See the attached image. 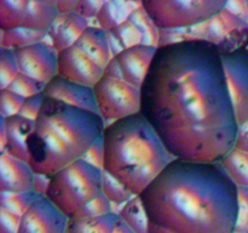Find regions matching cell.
Instances as JSON below:
<instances>
[{"instance_id":"14","label":"cell","mask_w":248,"mask_h":233,"mask_svg":"<svg viewBox=\"0 0 248 233\" xmlns=\"http://www.w3.org/2000/svg\"><path fill=\"white\" fill-rule=\"evenodd\" d=\"M43 94L45 97H50L69 106L98 114L92 87L69 82L57 75L45 85Z\"/></svg>"},{"instance_id":"37","label":"cell","mask_w":248,"mask_h":233,"mask_svg":"<svg viewBox=\"0 0 248 233\" xmlns=\"http://www.w3.org/2000/svg\"><path fill=\"white\" fill-rule=\"evenodd\" d=\"M113 233H135L123 220L118 217L115 223V227H114V232Z\"/></svg>"},{"instance_id":"22","label":"cell","mask_w":248,"mask_h":233,"mask_svg":"<svg viewBox=\"0 0 248 233\" xmlns=\"http://www.w3.org/2000/svg\"><path fill=\"white\" fill-rule=\"evenodd\" d=\"M128 5H130L128 2L103 1V5L96 17L99 23V28L108 33L120 26L133 12V10L128 9Z\"/></svg>"},{"instance_id":"9","label":"cell","mask_w":248,"mask_h":233,"mask_svg":"<svg viewBox=\"0 0 248 233\" xmlns=\"http://www.w3.org/2000/svg\"><path fill=\"white\" fill-rule=\"evenodd\" d=\"M228 89L239 125L248 120V48L222 50Z\"/></svg>"},{"instance_id":"7","label":"cell","mask_w":248,"mask_h":233,"mask_svg":"<svg viewBox=\"0 0 248 233\" xmlns=\"http://www.w3.org/2000/svg\"><path fill=\"white\" fill-rule=\"evenodd\" d=\"M99 116L114 123L140 113L142 91L126 82L121 75L106 74L93 87Z\"/></svg>"},{"instance_id":"13","label":"cell","mask_w":248,"mask_h":233,"mask_svg":"<svg viewBox=\"0 0 248 233\" xmlns=\"http://www.w3.org/2000/svg\"><path fill=\"white\" fill-rule=\"evenodd\" d=\"M157 48L149 45H136L121 50L114 56L120 68L121 75L133 86L142 89Z\"/></svg>"},{"instance_id":"17","label":"cell","mask_w":248,"mask_h":233,"mask_svg":"<svg viewBox=\"0 0 248 233\" xmlns=\"http://www.w3.org/2000/svg\"><path fill=\"white\" fill-rule=\"evenodd\" d=\"M1 125L5 129V152L22 162L28 163L27 141L33 130L34 121L23 116H14L10 118H1Z\"/></svg>"},{"instance_id":"20","label":"cell","mask_w":248,"mask_h":233,"mask_svg":"<svg viewBox=\"0 0 248 233\" xmlns=\"http://www.w3.org/2000/svg\"><path fill=\"white\" fill-rule=\"evenodd\" d=\"M225 174L237 187H248V153L234 148L219 162Z\"/></svg>"},{"instance_id":"24","label":"cell","mask_w":248,"mask_h":233,"mask_svg":"<svg viewBox=\"0 0 248 233\" xmlns=\"http://www.w3.org/2000/svg\"><path fill=\"white\" fill-rule=\"evenodd\" d=\"M39 197H41L40 194L35 193L34 191L19 192V193L0 192V208H5L22 216Z\"/></svg>"},{"instance_id":"40","label":"cell","mask_w":248,"mask_h":233,"mask_svg":"<svg viewBox=\"0 0 248 233\" xmlns=\"http://www.w3.org/2000/svg\"><path fill=\"white\" fill-rule=\"evenodd\" d=\"M234 233H241V232H237V231H235V232Z\"/></svg>"},{"instance_id":"30","label":"cell","mask_w":248,"mask_h":233,"mask_svg":"<svg viewBox=\"0 0 248 233\" xmlns=\"http://www.w3.org/2000/svg\"><path fill=\"white\" fill-rule=\"evenodd\" d=\"M237 232L245 233L248 228V187H239L237 189Z\"/></svg>"},{"instance_id":"5","label":"cell","mask_w":248,"mask_h":233,"mask_svg":"<svg viewBox=\"0 0 248 233\" xmlns=\"http://www.w3.org/2000/svg\"><path fill=\"white\" fill-rule=\"evenodd\" d=\"M102 194V171L78 160L50 176L45 197L68 218Z\"/></svg>"},{"instance_id":"25","label":"cell","mask_w":248,"mask_h":233,"mask_svg":"<svg viewBox=\"0 0 248 233\" xmlns=\"http://www.w3.org/2000/svg\"><path fill=\"white\" fill-rule=\"evenodd\" d=\"M102 194L113 204H126L135 197L121 182L106 171H102Z\"/></svg>"},{"instance_id":"11","label":"cell","mask_w":248,"mask_h":233,"mask_svg":"<svg viewBox=\"0 0 248 233\" xmlns=\"http://www.w3.org/2000/svg\"><path fill=\"white\" fill-rule=\"evenodd\" d=\"M18 70L22 74L46 85L57 77L56 50L45 43H38L27 48L14 50Z\"/></svg>"},{"instance_id":"36","label":"cell","mask_w":248,"mask_h":233,"mask_svg":"<svg viewBox=\"0 0 248 233\" xmlns=\"http://www.w3.org/2000/svg\"><path fill=\"white\" fill-rule=\"evenodd\" d=\"M48 181L50 177L45 176V175L34 174V182H33V191L35 193L40 194V196H45L46 189H47Z\"/></svg>"},{"instance_id":"28","label":"cell","mask_w":248,"mask_h":233,"mask_svg":"<svg viewBox=\"0 0 248 233\" xmlns=\"http://www.w3.org/2000/svg\"><path fill=\"white\" fill-rule=\"evenodd\" d=\"M113 213L111 211V203L103 196L99 194L97 198L90 201L86 206L81 209L78 214H75L73 217L78 218H93V217H101V216L108 215V214Z\"/></svg>"},{"instance_id":"27","label":"cell","mask_w":248,"mask_h":233,"mask_svg":"<svg viewBox=\"0 0 248 233\" xmlns=\"http://www.w3.org/2000/svg\"><path fill=\"white\" fill-rule=\"evenodd\" d=\"M44 87H45V85L41 84V83L31 79L28 75L18 73V75L10 83L6 89L19 95L23 99H28V97L35 96V95L43 94Z\"/></svg>"},{"instance_id":"39","label":"cell","mask_w":248,"mask_h":233,"mask_svg":"<svg viewBox=\"0 0 248 233\" xmlns=\"http://www.w3.org/2000/svg\"><path fill=\"white\" fill-rule=\"evenodd\" d=\"M245 233H248V228H247V230H246V231H245Z\"/></svg>"},{"instance_id":"38","label":"cell","mask_w":248,"mask_h":233,"mask_svg":"<svg viewBox=\"0 0 248 233\" xmlns=\"http://www.w3.org/2000/svg\"><path fill=\"white\" fill-rule=\"evenodd\" d=\"M246 6H247V15H248V1H246Z\"/></svg>"},{"instance_id":"31","label":"cell","mask_w":248,"mask_h":233,"mask_svg":"<svg viewBox=\"0 0 248 233\" xmlns=\"http://www.w3.org/2000/svg\"><path fill=\"white\" fill-rule=\"evenodd\" d=\"M44 99H45L44 94H39V95H35V96L24 99L23 104H22L18 116H23V118L28 119V120H31V121L35 120L39 112H40L41 107H43Z\"/></svg>"},{"instance_id":"2","label":"cell","mask_w":248,"mask_h":233,"mask_svg":"<svg viewBox=\"0 0 248 233\" xmlns=\"http://www.w3.org/2000/svg\"><path fill=\"white\" fill-rule=\"evenodd\" d=\"M237 189L219 163L172 160L140 194L148 233H234Z\"/></svg>"},{"instance_id":"16","label":"cell","mask_w":248,"mask_h":233,"mask_svg":"<svg viewBox=\"0 0 248 233\" xmlns=\"http://www.w3.org/2000/svg\"><path fill=\"white\" fill-rule=\"evenodd\" d=\"M89 27L87 19L78 15L77 12L60 14L47 32L52 48L57 53L70 48L79 40L80 36Z\"/></svg>"},{"instance_id":"1","label":"cell","mask_w":248,"mask_h":233,"mask_svg":"<svg viewBox=\"0 0 248 233\" xmlns=\"http://www.w3.org/2000/svg\"><path fill=\"white\" fill-rule=\"evenodd\" d=\"M140 91V113L176 159L219 163L235 148L240 125L219 45L159 46Z\"/></svg>"},{"instance_id":"34","label":"cell","mask_w":248,"mask_h":233,"mask_svg":"<svg viewBox=\"0 0 248 233\" xmlns=\"http://www.w3.org/2000/svg\"><path fill=\"white\" fill-rule=\"evenodd\" d=\"M103 1H77V6H75L74 12L80 15L84 18H91V17H97L99 10H101Z\"/></svg>"},{"instance_id":"10","label":"cell","mask_w":248,"mask_h":233,"mask_svg":"<svg viewBox=\"0 0 248 233\" xmlns=\"http://www.w3.org/2000/svg\"><path fill=\"white\" fill-rule=\"evenodd\" d=\"M103 74L104 68L75 44L58 52L57 75L63 79L93 87Z\"/></svg>"},{"instance_id":"26","label":"cell","mask_w":248,"mask_h":233,"mask_svg":"<svg viewBox=\"0 0 248 233\" xmlns=\"http://www.w3.org/2000/svg\"><path fill=\"white\" fill-rule=\"evenodd\" d=\"M18 73L14 51L4 48L0 49V90L6 89Z\"/></svg>"},{"instance_id":"32","label":"cell","mask_w":248,"mask_h":233,"mask_svg":"<svg viewBox=\"0 0 248 233\" xmlns=\"http://www.w3.org/2000/svg\"><path fill=\"white\" fill-rule=\"evenodd\" d=\"M22 216L0 208V233H18Z\"/></svg>"},{"instance_id":"18","label":"cell","mask_w":248,"mask_h":233,"mask_svg":"<svg viewBox=\"0 0 248 233\" xmlns=\"http://www.w3.org/2000/svg\"><path fill=\"white\" fill-rule=\"evenodd\" d=\"M79 48H81L85 52L89 53L99 66L106 69L114 56L111 55L110 44L108 40V34L102 28L97 27H89L82 33L79 40L75 43Z\"/></svg>"},{"instance_id":"35","label":"cell","mask_w":248,"mask_h":233,"mask_svg":"<svg viewBox=\"0 0 248 233\" xmlns=\"http://www.w3.org/2000/svg\"><path fill=\"white\" fill-rule=\"evenodd\" d=\"M235 148L248 153V120L239 126V133H237Z\"/></svg>"},{"instance_id":"8","label":"cell","mask_w":248,"mask_h":233,"mask_svg":"<svg viewBox=\"0 0 248 233\" xmlns=\"http://www.w3.org/2000/svg\"><path fill=\"white\" fill-rule=\"evenodd\" d=\"M57 2L33 0H0V29L15 28L48 32L57 19Z\"/></svg>"},{"instance_id":"12","label":"cell","mask_w":248,"mask_h":233,"mask_svg":"<svg viewBox=\"0 0 248 233\" xmlns=\"http://www.w3.org/2000/svg\"><path fill=\"white\" fill-rule=\"evenodd\" d=\"M67 223V216L41 196L22 215L18 233H65Z\"/></svg>"},{"instance_id":"21","label":"cell","mask_w":248,"mask_h":233,"mask_svg":"<svg viewBox=\"0 0 248 233\" xmlns=\"http://www.w3.org/2000/svg\"><path fill=\"white\" fill-rule=\"evenodd\" d=\"M118 216L135 233H148L149 221L140 196H135L119 210Z\"/></svg>"},{"instance_id":"19","label":"cell","mask_w":248,"mask_h":233,"mask_svg":"<svg viewBox=\"0 0 248 233\" xmlns=\"http://www.w3.org/2000/svg\"><path fill=\"white\" fill-rule=\"evenodd\" d=\"M118 217L115 213L93 218L70 217L65 233H113Z\"/></svg>"},{"instance_id":"23","label":"cell","mask_w":248,"mask_h":233,"mask_svg":"<svg viewBox=\"0 0 248 233\" xmlns=\"http://www.w3.org/2000/svg\"><path fill=\"white\" fill-rule=\"evenodd\" d=\"M48 35L47 32L33 31V29L15 28L1 32V48L9 50L27 48L34 44L43 43V39Z\"/></svg>"},{"instance_id":"29","label":"cell","mask_w":248,"mask_h":233,"mask_svg":"<svg viewBox=\"0 0 248 233\" xmlns=\"http://www.w3.org/2000/svg\"><path fill=\"white\" fill-rule=\"evenodd\" d=\"M24 99L7 89L0 90V116L1 118L18 116Z\"/></svg>"},{"instance_id":"3","label":"cell","mask_w":248,"mask_h":233,"mask_svg":"<svg viewBox=\"0 0 248 233\" xmlns=\"http://www.w3.org/2000/svg\"><path fill=\"white\" fill-rule=\"evenodd\" d=\"M104 128L99 114L45 97L27 141L28 165L34 174L52 176L81 160Z\"/></svg>"},{"instance_id":"4","label":"cell","mask_w":248,"mask_h":233,"mask_svg":"<svg viewBox=\"0 0 248 233\" xmlns=\"http://www.w3.org/2000/svg\"><path fill=\"white\" fill-rule=\"evenodd\" d=\"M103 171L140 196L176 158L142 113L106 125Z\"/></svg>"},{"instance_id":"33","label":"cell","mask_w":248,"mask_h":233,"mask_svg":"<svg viewBox=\"0 0 248 233\" xmlns=\"http://www.w3.org/2000/svg\"><path fill=\"white\" fill-rule=\"evenodd\" d=\"M82 160L91 164L92 166L97 167L98 170L103 171L104 167V150H103V142H102V137L98 141L91 146L86 154L84 155Z\"/></svg>"},{"instance_id":"15","label":"cell","mask_w":248,"mask_h":233,"mask_svg":"<svg viewBox=\"0 0 248 233\" xmlns=\"http://www.w3.org/2000/svg\"><path fill=\"white\" fill-rule=\"evenodd\" d=\"M34 171L28 163L22 162L10 155L7 152H0V192L33 191Z\"/></svg>"},{"instance_id":"6","label":"cell","mask_w":248,"mask_h":233,"mask_svg":"<svg viewBox=\"0 0 248 233\" xmlns=\"http://www.w3.org/2000/svg\"><path fill=\"white\" fill-rule=\"evenodd\" d=\"M223 0H144L142 7L159 31L207 23L227 7Z\"/></svg>"}]
</instances>
